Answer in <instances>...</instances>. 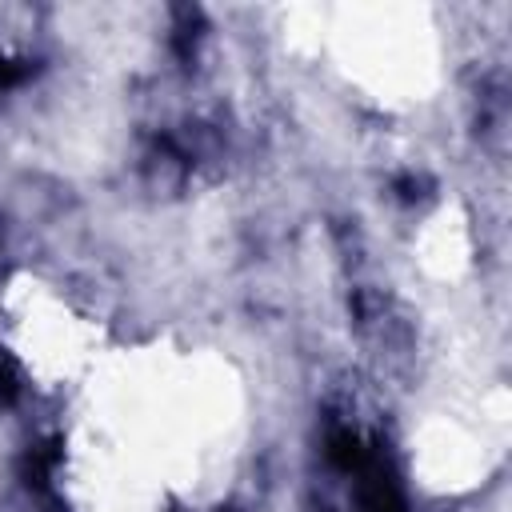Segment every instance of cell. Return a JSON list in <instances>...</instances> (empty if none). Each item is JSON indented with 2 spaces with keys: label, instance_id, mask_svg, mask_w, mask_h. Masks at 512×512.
Returning a JSON list of instances; mask_svg holds the SVG:
<instances>
[{
  "label": "cell",
  "instance_id": "7a4b0ae2",
  "mask_svg": "<svg viewBox=\"0 0 512 512\" xmlns=\"http://www.w3.org/2000/svg\"><path fill=\"white\" fill-rule=\"evenodd\" d=\"M24 72H28V68H20V64H12V60L0 56V84H16Z\"/></svg>",
  "mask_w": 512,
  "mask_h": 512
},
{
  "label": "cell",
  "instance_id": "6da1fadb",
  "mask_svg": "<svg viewBox=\"0 0 512 512\" xmlns=\"http://www.w3.org/2000/svg\"><path fill=\"white\" fill-rule=\"evenodd\" d=\"M16 392H20V384H16V368H12L8 356H0V404H12Z\"/></svg>",
  "mask_w": 512,
  "mask_h": 512
}]
</instances>
